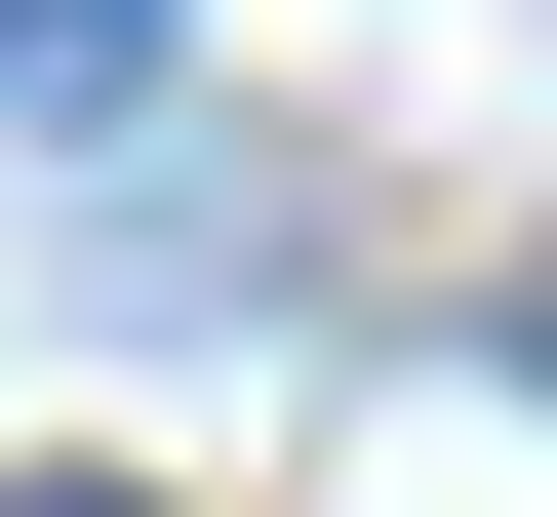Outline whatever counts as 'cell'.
<instances>
[{
	"label": "cell",
	"instance_id": "cell-1",
	"mask_svg": "<svg viewBox=\"0 0 557 517\" xmlns=\"http://www.w3.org/2000/svg\"><path fill=\"white\" fill-rule=\"evenodd\" d=\"M120 40H160V0H0V81H120Z\"/></svg>",
	"mask_w": 557,
	"mask_h": 517
},
{
	"label": "cell",
	"instance_id": "cell-2",
	"mask_svg": "<svg viewBox=\"0 0 557 517\" xmlns=\"http://www.w3.org/2000/svg\"><path fill=\"white\" fill-rule=\"evenodd\" d=\"M0 517H120V478H0Z\"/></svg>",
	"mask_w": 557,
	"mask_h": 517
}]
</instances>
